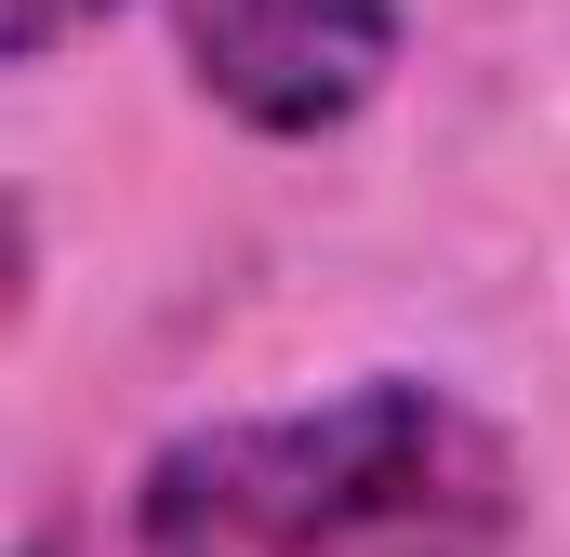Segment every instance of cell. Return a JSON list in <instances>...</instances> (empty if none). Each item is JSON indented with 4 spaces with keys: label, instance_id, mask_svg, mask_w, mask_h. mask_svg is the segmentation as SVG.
<instances>
[{
    "label": "cell",
    "instance_id": "7a4b0ae2",
    "mask_svg": "<svg viewBox=\"0 0 570 557\" xmlns=\"http://www.w3.org/2000/svg\"><path fill=\"white\" fill-rule=\"evenodd\" d=\"M186 80L266 146L345 134L399 67V0H173Z\"/></svg>",
    "mask_w": 570,
    "mask_h": 557
},
{
    "label": "cell",
    "instance_id": "3957f363",
    "mask_svg": "<svg viewBox=\"0 0 570 557\" xmlns=\"http://www.w3.org/2000/svg\"><path fill=\"white\" fill-rule=\"evenodd\" d=\"M120 0H0V53L13 67H40V53H67L80 27H107Z\"/></svg>",
    "mask_w": 570,
    "mask_h": 557
},
{
    "label": "cell",
    "instance_id": "6da1fadb",
    "mask_svg": "<svg viewBox=\"0 0 570 557\" xmlns=\"http://www.w3.org/2000/svg\"><path fill=\"white\" fill-rule=\"evenodd\" d=\"M518 518V438L425 372L186 424L134 465V557H504Z\"/></svg>",
    "mask_w": 570,
    "mask_h": 557
},
{
    "label": "cell",
    "instance_id": "277c9868",
    "mask_svg": "<svg viewBox=\"0 0 570 557\" xmlns=\"http://www.w3.org/2000/svg\"><path fill=\"white\" fill-rule=\"evenodd\" d=\"M27 557H67V531H27Z\"/></svg>",
    "mask_w": 570,
    "mask_h": 557
}]
</instances>
